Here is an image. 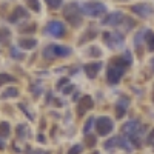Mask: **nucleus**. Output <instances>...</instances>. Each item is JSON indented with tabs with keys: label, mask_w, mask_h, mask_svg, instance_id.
I'll list each match as a JSON object with an SVG mask.
<instances>
[{
	"label": "nucleus",
	"mask_w": 154,
	"mask_h": 154,
	"mask_svg": "<svg viewBox=\"0 0 154 154\" xmlns=\"http://www.w3.org/2000/svg\"><path fill=\"white\" fill-rule=\"evenodd\" d=\"M96 35H97V32H96V31L88 29V31H86V34L80 38V43H85V42H88V40H91V38H94Z\"/></svg>",
	"instance_id": "6ab92c4d"
},
{
	"label": "nucleus",
	"mask_w": 154,
	"mask_h": 154,
	"mask_svg": "<svg viewBox=\"0 0 154 154\" xmlns=\"http://www.w3.org/2000/svg\"><path fill=\"white\" fill-rule=\"evenodd\" d=\"M131 11L134 12V14H137L139 17H149L151 14H152V8L149 6V5H146V3H137V5H134V6H131Z\"/></svg>",
	"instance_id": "6e6552de"
},
{
	"label": "nucleus",
	"mask_w": 154,
	"mask_h": 154,
	"mask_svg": "<svg viewBox=\"0 0 154 154\" xmlns=\"http://www.w3.org/2000/svg\"><path fill=\"white\" fill-rule=\"evenodd\" d=\"M11 133V126L8 122H0V136L2 137H8Z\"/></svg>",
	"instance_id": "dca6fc26"
},
{
	"label": "nucleus",
	"mask_w": 154,
	"mask_h": 154,
	"mask_svg": "<svg viewBox=\"0 0 154 154\" xmlns=\"http://www.w3.org/2000/svg\"><path fill=\"white\" fill-rule=\"evenodd\" d=\"M45 2L48 3L49 8H53V9H56V8H59L62 5V0H45Z\"/></svg>",
	"instance_id": "393cba45"
},
{
	"label": "nucleus",
	"mask_w": 154,
	"mask_h": 154,
	"mask_svg": "<svg viewBox=\"0 0 154 154\" xmlns=\"http://www.w3.org/2000/svg\"><path fill=\"white\" fill-rule=\"evenodd\" d=\"M71 54V48L60 46V45H48L43 49V56L46 59H56V57H66Z\"/></svg>",
	"instance_id": "7ed1b4c3"
},
{
	"label": "nucleus",
	"mask_w": 154,
	"mask_h": 154,
	"mask_svg": "<svg viewBox=\"0 0 154 154\" xmlns=\"http://www.w3.org/2000/svg\"><path fill=\"white\" fill-rule=\"evenodd\" d=\"M35 45H37L35 38H20L19 40V48L22 49H32L35 48Z\"/></svg>",
	"instance_id": "ddd939ff"
},
{
	"label": "nucleus",
	"mask_w": 154,
	"mask_h": 154,
	"mask_svg": "<svg viewBox=\"0 0 154 154\" xmlns=\"http://www.w3.org/2000/svg\"><path fill=\"white\" fill-rule=\"evenodd\" d=\"M16 79L12 75H9V74H5V72H2L0 74V85H5V83H9V82H14Z\"/></svg>",
	"instance_id": "aec40b11"
},
{
	"label": "nucleus",
	"mask_w": 154,
	"mask_h": 154,
	"mask_svg": "<svg viewBox=\"0 0 154 154\" xmlns=\"http://www.w3.org/2000/svg\"><path fill=\"white\" fill-rule=\"evenodd\" d=\"M69 91H72V85L71 86H66L65 89H63V93H65V94H69Z\"/></svg>",
	"instance_id": "f704fd0d"
},
{
	"label": "nucleus",
	"mask_w": 154,
	"mask_h": 154,
	"mask_svg": "<svg viewBox=\"0 0 154 154\" xmlns=\"http://www.w3.org/2000/svg\"><path fill=\"white\" fill-rule=\"evenodd\" d=\"M82 12H80V6H77L75 3H69L65 6V9H63V16H65V19L72 25V26H79V25L82 23Z\"/></svg>",
	"instance_id": "f257e3e1"
},
{
	"label": "nucleus",
	"mask_w": 154,
	"mask_h": 154,
	"mask_svg": "<svg viewBox=\"0 0 154 154\" xmlns=\"http://www.w3.org/2000/svg\"><path fill=\"white\" fill-rule=\"evenodd\" d=\"M93 154H99V152H97V151H96V152H93Z\"/></svg>",
	"instance_id": "58836bf2"
},
{
	"label": "nucleus",
	"mask_w": 154,
	"mask_h": 154,
	"mask_svg": "<svg viewBox=\"0 0 154 154\" xmlns=\"http://www.w3.org/2000/svg\"><path fill=\"white\" fill-rule=\"evenodd\" d=\"M19 96V89L17 88H9L6 91H3L2 99H8V97H17Z\"/></svg>",
	"instance_id": "a211bd4d"
},
{
	"label": "nucleus",
	"mask_w": 154,
	"mask_h": 154,
	"mask_svg": "<svg viewBox=\"0 0 154 154\" xmlns=\"http://www.w3.org/2000/svg\"><path fill=\"white\" fill-rule=\"evenodd\" d=\"M26 5H28L34 12L40 11V3H38V0H26Z\"/></svg>",
	"instance_id": "412c9836"
},
{
	"label": "nucleus",
	"mask_w": 154,
	"mask_h": 154,
	"mask_svg": "<svg viewBox=\"0 0 154 154\" xmlns=\"http://www.w3.org/2000/svg\"><path fill=\"white\" fill-rule=\"evenodd\" d=\"M28 19L29 17V14H28V11L26 9H25L23 6H17L16 9H14V12H12V14L8 17V20L11 22V23H16L19 19Z\"/></svg>",
	"instance_id": "9d476101"
},
{
	"label": "nucleus",
	"mask_w": 154,
	"mask_h": 154,
	"mask_svg": "<svg viewBox=\"0 0 154 154\" xmlns=\"http://www.w3.org/2000/svg\"><path fill=\"white\" fill-rule=\"evenodd\" d=\"M146 143H154V130L148 134V137H146Z\"/></svg>",
	"instance_id": "7c9ffc66"
},
{
	"label": "nucleus",
	"mask_w": 154,
	"mask_h": 154,
	"mask_svg": "<svg viewBox=\"0 0 154 154\" xmlns=\"http://www.w3.org/2000/svg\"><path fill=\"white\" fill-rule=\"evenodd\" d=\"M94 122H96V120H94L93 117L88 119V122L85 123V128H83V133H85V134H89V131H91V126L94 125Z\"/></svg>",
	"instance_id": "b1692460"
},
{
	"label": "nucleus",
	"mask_w": 154,
	"mask_h": 154,
	"mask_svg": "<svg viewBox=\"0 0 154 154\" xmlns=\"http://www.w3.org/2000/svg\"><path fill=\"white\" fill-rule=\"evenodd\" d=\"M45 32H48L49 35H53V37H63L65 32H66V28H65V25H63L62 22L53 20V22H49L46 25Z\"/></svg>",
	"instance_id": "423d86ee"
},
{
	"label": "nucleus",
	"mask_w": 154,
	"mask_h": 154,
	"mask_svg": "<svg viewBox=\"0 0 154 154\" xmlns=\"http://www.w3.org/2000/svg\"><path fill=\"white\" fill-rule=\"evenodd\" d=\"M80 152H82V145H75V146H72L69 149L68 154H80Z\"/></svg>",
	"instance_id": "c85d7f7f"
},
{
	"label": "nucleus",
	"mask_w": 154,
	"mask_h": 154,
	"mask_svg": "<svg viewBox=\"0 0 154 154\" xmlns=\"http://www.w3.org/2000/svg\"><path fill=\"white\" fill-rule=\"evenodd\" d=\"M96 130H97V134L99 136H108L111 131H112V128H114V123L109 117H105V116H102V117H97L96 122Z\"/></svg>",
	"instance_id": "20e7f679"
},
{
	"label": "nucleus",
	"mask_w": 154,
	"mask_h": 154,
	"mask_svg": "<svg viewBox=\"0 0 154 154\" xmlns=\"http://www.w3.org/2000/svg\"><path fill=\"white\" fill-rule=\"evenodd\" d=\"M17 130H19V137H22V136H25V126H22V125H19V126H17Z\"/></svg>",
	"instance_id": "473e14b6"
},
{
	"label": "nucleus",
	"mask_w": 154,
	"mask_h": 154,
	"mask_svg": "<svg viewBox=\"0 0 154 154\" xmlns=\"http://www.w3.org/2000/svg\"><path fill=\"white\" fill-rule=\"evenodd\" d=\"M34 31H35V25H34V23L28 25V26H23V28L20 29V32H34Z\"/></svg>",
	"instance_id": "cd10ccee"
},
{
	"label": "nucleus",
	"mask_w": 154,
	"mask_h": 154,
	"mask_svg": "<svg viewBox=\"0 0 154 154\" xmlns=\"http://www.w3.org/2000/svg\"><path fill=\"white\" fill-rule=\"evenodd\" d=\"M114 146H117V137H112V139H109L108 142L105 143V148H106V149L114 148Z\"/></svg>",
	"instance_id": "a878e982"
},
{
	"label": "nucleus",
	"mask_w": 154,
	"mask_h": 154,
	"mask_svg": "<svg viewBox=\"0 0 154 154\" xmlns=\"http://www.w3.org/2000/svg\"><path fill=\"white\" fill-rule=\"evenodd\" d=\"M65 83H68V79H60V82L57 83V88H62Z\"/></svg>",
	"instance_id": "72a5a7b5"
},
{
	"label": "nucleus",
	"mask_w": 154,
	"mask_h": 154,
	"mask_svg": "<svg viewBox=\"0 0 154 154\" xmlns=\"http://www.w3.org/2000/svg\"><path fill=\"white\" fill-rule=\"evenodd\" d=\"M100 68H102L100 62H93V63H86V65L83 66V71H85V74L89 77V79H94Z\"/></svg>",
	"instance_id": "1a4fd4ad"
},
{
	"label": "nucleus",
	"mask_w": 154,
	"mask_h": 154,
	"mask_svg": "<svg viewBox=\"0 0 154 154\" xmlns=\"http://www.w3.org/2000/svg\"><path fill=\"white\" fill-rule=\"evenodd\" d=\"M11 37V32L6 28H0V42H6Z\"/></svg>",
	"instance_id": "5701e85b"
},
{
	"label": "nucleus",
	"mask_w": 154,
	"mask_h": 154,
	"mask_svg": "<svg viewBox=\"0 0 154 154\" xmlns=\"http://www.w3.org/2000/svg\"><path fill=\"white\" fill-rule=\"evenodd\" d=\"M117 146H120V148H123L125 151H131V145H130V142L125 139V137H117Z\"/></svg>",
	"instance_id": "f3484780"
},
{
	"label": "nucleus",
	"mask_w": 154,
	"mask_h": 154,
	"mask_svg": "<svg viewBox=\"0 0 154 154\" xmlns=\"http://www.w3.org/2000/svg\"><path fill=\"white\" fill-rule=\"evenodd\" d=\"M91 108H93V99L89 96H83L82 100L79 102V109H77V112L82 116V114H85L88 109H91Z\"/></svg>",
	"instance_id": "9b49d317"
},
{
	"label": "nucleus",
	"mask_w": 154,
	"mask_h": 154,
	"mask_svg": "<svg viewBox=\"0 0 154 154\" xmlns=\"http://www.w3.org/2000/svg\"><path fill=\"white\" fill-rule=\"evenodd\" d=\"M125 16L122 14V12L116 11V12H111V14H108L103 20H102V25H109V26H119V25H122Z\"/></svg>",
	"instance_id": "0eeeda50"
},
{
	"label": "nucleus",
	"mask_w": 154,
	"mask_h": 154,
	"mask_svg": "<svg viewBox=\"0 0 154 154\" xmlns=\"http://www.w3.org/2000/svg\"><path fill=\"white\" fill-rule=\"evenodd\" d=\"M152 145H154V143H152Z\"/></svg>",
	"instance_id": "ea45409f"
},
{
	"label": "nucleus",
	"mask_w": 154,
	"mask_h": 154,
	"mask_svg": "<svg viewBox=\"0 0 154 154\" xmlns=\"http://www.w3.org/2000/svg\"><path fill=\"white\" fill-rule=\"evenodd\" d=\"M105 11H106V6L103 3H96V2H86L80 6V12L89 17L102 16V14H105Z\"/></svg>",
	"instance_id": "f03ea898"
},
{
	"label": "nucleus",
	"mask_w": 154,
	"mask_h": 154,
	"mask_svg": "<svg viewBox=\"0 0 154 154\" xmlns=\"http://www.w3.org/2000/svg\"><path fill=\"white\" fill-rule=\"evenodd\" d=\"M145 43H146V48H148V51H154V32L151 31V29H146V32H145Z\"/></svg>",
	"instance_id": "4468645a"
},
{
	"label": "nucleus",
	"mask_w": 154,
	"mask_h": 154,
	"mask_svg": "<svg viewBox=\"0 0 154 154\" xmlns=\"http://www.w3.org/2000/svg\"><path fill=\"white\" fill-rule=\"evenodd\" d=\"M5 148V143H2V140H0V149H3Z\"/></svg>",
	"instance_id": "e433bc0d"
},
{
	"label": "nucleus",
	"mask_w": 154,
	"mask_h": 154,
	"mask_svg": "<svg viewBox=\"0 0 154 154\" xmlns=\"http://www.w3.org/2000/svg\"><path fill=\"white\" fill-rule=\"evenodd\" d=\"M11 54H12V57H14V59H22V57H23L22 54H19V53H17V51H16L14 48L11 49Z\"/></svg>",
	"instance_id": "2f4dec72"
},
{
	"label": "nucleus",
	"mask_w": 154,
	"mask_h": 154,
	"mask_svg": "<svg viewBox=\"0 0 154 154\" xmlns=\"http://www.w3.org/2000/svg\"><path fill=\"white\" fill-rule=\"evenodd\" d=\"M128 103H130V100L128 97H120V100L117 102V108H116V114H117V117H123L126 109H128Z\"/></svg>",
	"instance_id": "f8f14e48"
},
{
	"label": "nucleus",
	"mask_w": 154,
	"mask_h": 154,
	"mask_svg": "<svg viewBox=\"0 0 154 154\" xmlns=\"http://www.w3.org/2000/svg\"><path fill=\"white\" fill-rule=\"evenodd\" d=\"M122 25H123V29H125V31H130V29L134 26V20L130 19V17H125L123 22H122Z\"/></svg>",
	"instance_id": "4be33fe9"
},
{
	"label": "nucleus",
	"mask_w": 154,
	"mask_h": 154,
	"mask_svg": "<svg viewBox=\"0 0 154 154\" xmlns=\"http://www.w3.org/2000/svg\"><path fill=\"white\" fill-rule=\"evenodd\" d=\"M145 32H146V29H142V31H139L134 37V45H136L137 49H140L142 43H145Z\"/></svg>",
	"instance_id": "2eb2a0df"
},
{
	"label": "nucleus",
	"mask_w": 154,
	"mask_h": 154,
	"mask_svg": "<svg viewBox=\"0 0 154 154\" xmlns=\"http://www.w3.org/2000/svg\"><path fill=\"white\" fill-rule=\"evenodd\" d=\"M103 40L105 43L111 48V49H117L120 46H123V35L117 31H111V32H105L103 34Z\"/></svg>",
	"instance_id": "39448f33"
},
{
	"label": "nucleus",
	"mask_w": 154,
	"mask_h": 154,
	"mask_svg": "<svg viewBox=\"0 0 154 154\" xmlns=\"http://www.w3.org/2000/svg\"><path fill=\"white\" fill-rule=\"evenodd\" d=\"M88 53H89V54H93V57H99V56H100V49L93 46V48H89Z\"/></svg>",
	"instance_id": "c756f323"
},
{
	"label": "nucleus",
	"mask_w": 154,
	"mask_h": 154,
	"mask_svg": "<svg viewBox=\"0 0 154 154\" xmlns=\"http://www.w3.org/2000/svg\"><path fill=\"white\" fill-rule=\"evenodd\" d=\"M31 154H45V152H42V151H34V152H31Z\"/></svg>",
	"instance_id": "4c0bfd02"
},
{
	"label": "nucleus",
	"mask_w": 154,
	"mask_h": 154,
	"mask_svg": "<svg viewBox=\"0 0 154 154\" xmlns=\"http://www.w3.org/2000/svg\"><path fill=\"white\" fill-rule=\"evenodd\" d=\"M96 136H91V134H86V145L88 146H94L96 145Z\"/></svg>",
	"instance_id": "bb28decb"
},
{
	"label": "nucleus",
	"mask_w": 154,
	"mask_h": 154,
	"mask_svg": "<svg viewBox=\"0 0 154 154\" xmlns=\"http://www.w3.org/2000/svg\"><path fill=\"white\" fill-rule=\"evenodd\" d=\"M149 63H151V68H152V69H154V57H152V59H151V62H149Z\"/></svg>",
	"instance_id": "c9c22d12"
}]
</instances>
